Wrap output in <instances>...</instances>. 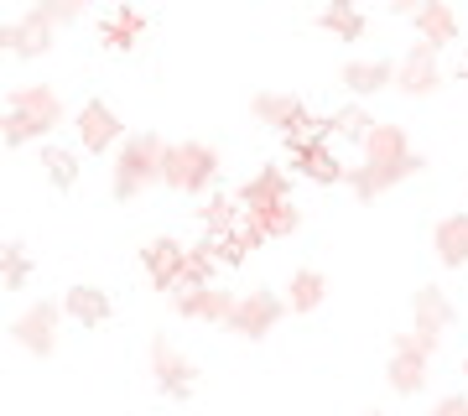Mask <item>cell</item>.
<instances>
[{"label":"cell","mask_w":468,"mask_h":416,"mask_svg":"<svg viewBox=\"0 0 468 416\" xmlns=\"http://www.w3.org/2000/svg\"><path fill=\"white\" fill-rule=\"evenodd\" d=\"M421 166H427V162L411 151V141H406L401 125H375L369 141H365V162L349 166V187L359 193V198H380L385 187L417 177Z\"/></svg>","instance_id":"obj_1"},{"label":"cell","mask_w":468,"mask_h":416,"mask_svg":"<svg viewBox=\"0 0 468 416\" xmlns=\"http://www.w3.org/2000/svg\"><path fill=\"white\" fill-rule=\"evenodd\" d=\"M63 125V100L52 83H21L5 100V146H27V141H42Z\"/></svg>","instance_id":"obj_2"},{"label":"cell","mask_w":468,"mask_h":416,"mask_svg":"<svg viewBox=\"0 0 468 416\" xmlns=\"http://www.w3.org/2000/svg\"><path fill=\"white\" fill-rule=\"evenodd\" d=\"M162 162H167V141L156 131H135L120 141L115 151V198H135L146 193L151 183H162Z\"/></svg>","instance_id":"obj_3"},{"label":"cell","mask_w":468,"mask_h":416,"mask_svg":"<svg viewBox=\"0 0 468 416\" xmlns=\"http://www.w3.org/2000/svg\"><path fill=\"white\" fill-rule=\"evenodd\" d=\"M214 177H218V151L208 141H177V146H167L162 183L172 193H208Z\"/></svg>","instance_id":"obj_4"},{"label":"cell","mask_w":468,"mask_h":416,"mask_svg":"<svg viewBox=\"0 0 468 416\" xmlns=\"http://www.w3.org/2000/svg\"><path fill=\"white\" fill-rule=\"evenodd\" d=\"M442 338H427V333H396V344H390V369H385V380L396 396H417L421 385H427V359L437 354Z\"/></svg>","instance_id":"obj_5"},{"label":"cell","mask_w":468,"mask_h":416,"mask_svg":"<svg viewBox=\"0 0 468 416\" xmlns=\"http://www.w3.org/2000/svg\"><path fill=\"white\" fill-rule=\"evenodd\" d=\"M151 380H156V390L167 400H187L198 390V365L172 338H151Z\"/></svg>","instance_id":"obj_6"},{"label":"cell","mask_w":468,"mask_h":416,"mask_svg":"<svg viewBox=\"0 0 468 416\" xmlns=\"http://www.w3.org/2000/svg\"><path fill=\"white\" fill-rule=\"evenodd\" d=\"M58 333H63V307H58V302H32V307L11 323V338H16L27 354H37V359H48V354L58 349Z\"/></svg>","instance_id":"obj_7"},{"label":"cell","mask_w":468,"mask_h":416,"mask_svg":"<svg viewBox=\"0 0 468 416\" xmlns=\"http://www.w3.org/2000/svg\"><path fill=\"white\" fill-rule=\"evenodd\" d=\"M282 313H286V297H276L271 286H250V292L239 297V307H234L229 328L239 333V338H266V333L282 323Z\"/></svg>","instance_id":"obj_8"},{"label":"cell","mask_w":468,"mask_h":416,"mask_svg":"<svg viewBox=\"0 0 468 416\" xmlns=\"http://www.w3.org/2000/svg\"><path fill=\"white\" fill-rule=\"evenodd\" d=\"M396 89H401V94H411V100L437 94V89H442V63H437V48L411 42V48L401 52V63H396Z\"/></svg>","instance_id":"obj_9"},{"label":"cell","mask_w":468,"mask_h":416,"mask_svg":"<svg viewBox=\"0 0 468 416\" xmlns=\"http://www.w3.org/2000/svg\"><path fill=\"white\" fill-rule=\"evenodd\" d=\"M79 146L84 151H94V156H104V151L115 146L120 151V141H125V131H120V115L110 110L104 100H89L84 110H79Z\"/></svg>","instance_id":"obj_10"},{"label":"cell","mask_w":468,"mask_h":416,"mask_svg":"<svg viewBox=\"0 0 468 416\" xmlns=\"http://www.w3.org/2000/svg\"><path fill=\"white\" fill-rule=\"evenodd\" d=\"M183 261H187V250L177 245L172 234H156V240H146V245H141V266H146V276H151V286H156V292H177Z\"/></svg>","instance_id":"obj_11"},{"label":"cell","mask_w":468,"mask_h":416,"mask_svg":"<svg viewBox=\"0 0 468 416\" xmlns=\"http://www.w3.org/2000/svg\"><path fill=\"white\" fill-rule=\"evenodd\" d=\"M172 307L183 317H198V323H229L239 297L218 292V286H183V292H172Z\"/></svg>","instance_id":"obj_12"},{"label":"cell","mask_w":468,"mask_h":416,"mask_svg":"<svg viewBox=\"0 0 468 416\" xmlns=\"http://www.w3.org/2000/svg\"><path fill=\"white\" fill-rule=\"evenodd\" d=\"M5 48L16 58H42L52 48V16L42 5H32V11H21V21H5Z\"/></svg>","instance_id":"obj_13"},{"label":"cell","mask_w":468,"mask_h":416,"mask_svg":"<svg viewBox=\"0 0 468 416\" xmlns=\"http://www.w3.org/2000/svg\"><path fill=\"white\" fill-rule=\"evenodd\" d=\"M135 42H146V11H135V5H115V11H104V16H100V48L131 52Z\"/></svg>","instance_id":"obj_14"},{"label":"cell","mask_w":468,"mask_h":416,"mask_svg":"<svg viewBox=\"0 0 468 416\" xmlns=\"http://www.w3.org/2000/svg\"><path fill=\"white\" fill-rule=\"evenodd\" d=\"M63 313L73 317L79 328H104V323L115 317V302H110V292L79 282V286H68V292H63Z\"/></svg>","instance_id":"obj_15"},{"label":"cell","mask_w":468,"mask_h":416,"mask_svg":"<svg viewBox=\"0 0 468 416\" xmlns=\"http://www.w3.org/2000/svg\"><path fill=\"white\" fill-rule=\"evenodd\" d=\"M411 27H417V42H427V48L442 52L452 37H458V11H452L448 0H427V5H417Z\"/></svg>","instance_id":"obj_16"},{"label":"cell","mask_w":468,"mask_h":416,"mask_svg":"<svg viewBox=\"0 0 468 416\" xmlns=\"http://www.w3.org/2000/svg\"><path fill=\"white\" fill-rule=\"evenodd\" d=\"M286 162L297 166L307 183H349V172H344V162H338L334 151L323 146H286Z\"/></svg>","instance_id":"obj_17"},{"label":"cell","mask_w":468,"mask_h":416,"mask_svg":"<svg viewBox=\"0 0 468 416\" xmlns=\"http://www.w3.org/2000/svg\"><path fill=\"white\" fill-rule=\"evenodd\" d=\"M250 110H255V120H261V125H276L282 135H292V131L302 125V120L313 115V110H307V104H302L297 94H255Z\"/></svg>","instance_id":"obj_18"},{"label":"cell","mask_w":468,"mask_h":416,"mask_svg":"<svg viewBox=\"0 0 468 416\" xmlns=\"http://www.w3.org/2000/svg\"><path fill=\"white\" fill-rule=\"evenodd\" d=\"M411 328L417 333H427V338H442V333L452 328V302H448V292H437V286H421L417 297H411Z\"/></svg>","instance_id":"obj_19"},{"label":"cell","mask_w":468,"mask_h":416,"mask_svg":"<svg viewBox=\"0 0 468 416\" xmlns=\"http://www.w3.org/2000/svg\"><path fill=\"white\" fill-rule=\"evenodd\" d=\"M338 79L349 83V94H380L385 83H396V63L390 58H349Z\"/></svg>","instance_id":"obj_20"},{"label":"cell","mask_w":468,"mask_h":416,"mask_svg":"<svg viewBox=\"0 0 468 416\" xmlns=\"http://www.w3.org/2000/svg\"><path fill=\"white\" fill-rule=\"evenodd\" d=\"M286 193H292V177H286L282 166H261L234 198L245 203V214H250V208H266V203H286Z\"/></svg>","instance_id":"obj_21"},{"label":"cell","mask_w":468,"mask_h":416,"mask_svg":"<svg viewBox=\"0 0 468 416\" xmlns=\"http://www.w3.org/2000/svg\"><path fill=\"white\" fill-rule=\"evenodd\" d=\"M432 250H437V261H442V266H468V214L437 219Z\"/></svg>","instance_id":"obj_22"},{"label":"cell","mask_w":468,"mask_h":416,"mask_svg":"<svg viewBox=\"0 0 468 416\" xmlns=\"http://www.w3.org/2000/svg\"><path fill=\"white\" fill-rule=\"evenodd\" d=\"M245 224H250L261 240H286V234H297V208H292V198L286 203H266V208H250L245 214Z\"/></svg>","instance_id":"obj_23"},{"label":"cell","mask_w":468,"mask_h":416,"mask_svg":"<svg viewBox=\"0 0 468 416\" xmlns=\"http://www.w3.org/2000/svg\"><path fill=\"white\" fill-rule=\"evenodd\" d=\"M198 219H203V229H208V234H229V229L245 224V203L229 198V193H208L203 208H198Z\"/></svg>","instance_id":"obj_24"},{"label":"cell","mask_w":468,"mask_h":416,"mask_svg":"<svg viewBox=\"0 0 468 416\" xmlns=\"http://www.w3.org/2000/svg\"><path fill=\"white\" fill-rule=\"evenodd\" d=\"M323 292H328L323 271L297 266V271H292V282H286V307H292V313H313V307L323 302Z\"/></svg>","instance_id":"obj_25"},{"label":"cell","mask_w":468,"mask_h":416,"mask_svg":"<svg viewBox=\"0 0 468 416\" xmlns=\"http://www.w3.org/2000/svg\"><path fill=\"white\" fill-rule=\"evenodd\" d=\"M318 27L323 32H334V37H344V42H359V37H365V11L349 5V0H334V5H323L318 11Z\"/></svg>","instance_id":"obj_26"},{"label":"cell","mask_w":468,"mask_h":416,"mask_svg":"<svg viewBox=\"0 0 468 416\" xmlns=\"http://www.w3.org/2000/svg\"><path fill=\"white\" fill-rule=\"evenodd\" d=\"M42 172H48V183L58 187V193L79 187V156L68 146H58V141H42Z\"/></svg>","instance_id":"obj_27"},{"label":"cell","mask_w":468,"mask_h":416,"mask_svg":"<svg viewBox=\"0 0 468 416\" xmlns=\"http://www.w3.org/2000/svg\"><path fill=\"white\" fill-rule=\"evenodd\" d=\"M0 282H5V292H21V286L32 282V255H27L21 240H5L0 245Z\"/></svg>","instance_id":"obj_28"},{"label":"cell","mask_w":468,"mask_h":416,"mask_svg":"<svg viewBox=\"0 0 468 416\" xmlns=\"http://www.w3.org/2000/svg\"><path fill=\"white\" fill-rule=\"evenodd\" d=\"M203 250H208V255H214L218 266H245V255H250V245H245V234L239 229H229V234H208V240H203Z\"/></svg>","instance_id":"obj_29"},{"label":"cell","mask_w":468,"mask_h":416,"mask_svg":"<svg viewBox=\"0 0 468 416\" xmlns=\"http://www.w3.org/2000/svg\"><path fill=\"white\" fill-rule=\"evenodd\" d=\"M214 271H218V261L208 255L203 245H187V261H183V276H177V292L183 286H214Z\"/></svg>","instance_id":"obj_30"},{"label":"cell","mask_w":468,"mask_h":416,"mask_svg":"<svg viewBox=\"0 0 468 416\" xmlns=\"http://www.w3.org/2000/svg\"><path fill=\"white\" fill-rule=\"evenodd\" d=\"M328 125H334V135H344V141H359V146H365L369 131H375V120H369L359 104H344L338 115H328Z\"/></svg>","instance_id":"obj_31"},{"label":"cell","mask_w":468,"mask_h":416,"mask_svg":"<svg viewBox=\"0 0 468 416\" xmlns=\"http://www.w3.org/2000/svg\"><path fill=\"white\" fill-rule=\"evenodd\" d=\"M42 11L52 16V27H58V21L68 27V21H79V16H84V5H79V0H42Z\"/></svg>","instance_id":"obj_32"},{"label":"cell","mask_w":468,"mask_h":416,"mask_svg":"<svg viewBox=\"0 0 468 416\" xmlns=\"http://www.w3.org/2000/svg\"><path fill=\"white\" fill-rule=\"evenodd\" d=\"M427 416H468V396H442Z\"/></svg>","instance_id":"obj_33"},{"label":"cell","mask_w":468,"mask_h":416,"mask_svg":"<svg viewBox=\"0 0 468 416\" xmlns=\"http://www.w3.org/2000/svg\"><path fill=\"white\" fill-rule=\"evenodd\" d=\"M458 73H463V83H468V52H463V63H458Z\"/></svg>","instance_id":"obj_34"},{"label":"cell","mask_w":468,"mask_h":416,"mask_svg":"<svg viewBox=\"0 0 468 416\" xmlns=\"http://www.w3.org/2000/svg\"><path fill=\"white\" fill-rule=\"evenodd\" d=\"M369 416H380V411H369Z\"/></svg>","instance_id":"obj_35"},{"label":"cell","mask_w":468,"mask_h":416,"mask_svg":"<svg viewBox=\"0 0 468 416\" xmlns=\"http://www.w3.org/2000/svg\"><path fill=\"white\" fill-rule=\"evenodd\" d=\"M463 375H468V365H463Z\"/></svg>","instance_id":"obj_36"}]
</instances>
